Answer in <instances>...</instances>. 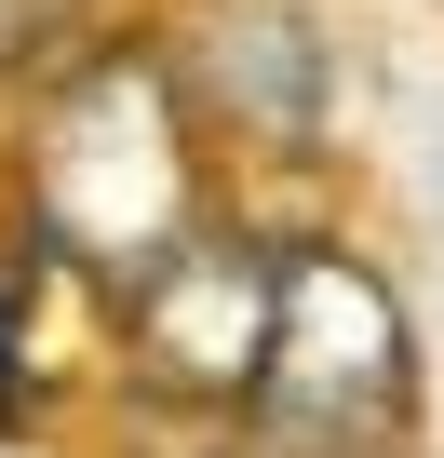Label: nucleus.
<instances>
[{
	"label": "nucleus",
	"mask_w": 444,
	"mask_h": 458,
	"mask_svg": "<svg viewBox=\"0 0 444 458\" xmlns=\"http://www.w3.org/2000/svg\"><path fill=\"white\" fill-rule=\"evenodd\" d=\"M28 202H41V243L135 284L162 243H188V108L162 55H95L28 148Z\"/></svg>",
	"instance_id": "1"
},
{
	"label": "nucleus",
	"mask_w": 444,
	"mask_h": 458,
	"mask_svg": "<svg viewBox=\"0 0 444 458\" xmlns=\"http://www.w3.org/2000/svg\"><path fill=\"white\" fill-rule=\"evenodd\" d=\"M417 391V351H404V297L337 257V243H270V351H256V404L297 431V445H364L390 431Z\"/></svg>",
	"instance_id": "2"
},
{
	"label": "nucleus",
	"mask_w": 444,
	"mask_h": 458,
	"mask_svg": "<svg viewBox=\"0 0 444 458\" xmlns=\"http://www.w3.org/2000/svg\"><path fill=\"white\" fill-rule=\"evenodd\" d=\"M135 364L188 404H230L256 391V351H270V243H243V229H188V243H162L135 284Z\"/></svg>",
	"instance_id": "3"
},
{
	"label": "nucleus",
	"mask_w": 444,
	"mask_h": 458,
	"mask_svg": "<svg viewBox=\"0 0 444 458\" xmlns=\"http://www.w3.org/2000/svg\"><path fill=\"white\" fill-rule=\"evenodd\" d=\"M215 68H230V95H243V135H310L323 68H310L297 14H230V28H215Z\"/></svg>",
	"instance_id": "4"
},
{
	"label": "nucleus",
	"mask_w": 444,
	"mask_h": 458,
	"mask_svg": "<svg viewBox=\"0 0 444 458\" xmlns=\"http://www.w3.org/2000/svg\"><path fill=\"white\" fill-rule=\"evenodd\" d=\"M0 431H28V284L0 270Z\"/></svg>",
	"instance_id": "5"
},
{
	"label": "nucleus",
	"mask_w": 444,
	"mask_h": 458,
	"mask_svg": "<svg viewBox=\"0 0 444 458\" xmlns=\"http://www.w3.org/2000/svg\"><path fill=\"white\" fill-rule=\"evenodd\" d=\"M68 14L81 0H0V68H28L41 41H68Z\"/></svg>",
	"instance_id": "6"
}]
</instances>
